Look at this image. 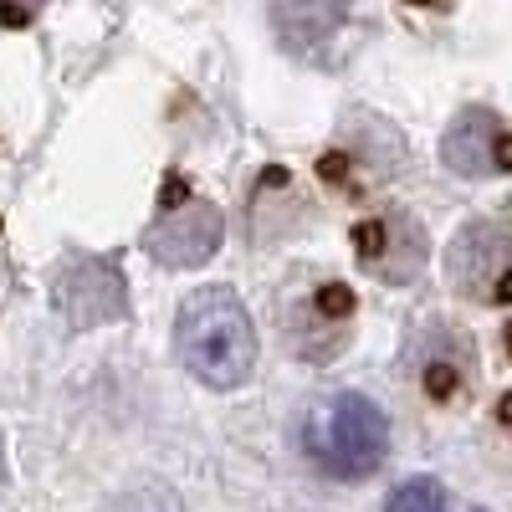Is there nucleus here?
<instances>
[{
  "mask_svg": "<svg viewBox=\"0 0 512 512\" xmlns=\"http://www.w3.org/2000/svg\"><path fill=\"white\" fill-rule=\"evenodd\" d=\"M41 11V0H0V21L6 26H26Z\"/></svg>",
  "mask_w": 512,
  "mask_h": 512,
  "instance_id": "13",
  "label": "nucleus"
},
{
  "mask_svg": "<svg viewBox=\"0 0 512 512\" xmlns=\"http://www.w3.org/2000/svg\"><path fill=\"white\" fill-rule=\"evenodd\" d=\"M175 359L205 390H241L256 369V323L231 287H200L175 313Z\"/></svg>",
  "mask_w": 512,
  "mask_h": 512,
  "instance_id": "1",
  "label": "nucleus"
},
{
  "mask_svg": "<svg viewBox=\"0 0 512 512\" xmlns=\"http://www.w3.org/2000/svg\"><path fill=\"white\" fill-rule=\"evenodd\" d=\"M410 6H436V0H410Z\"/></svg>",
  "mask_w": 512,
  "mask_h": 512,
  "instance_id": "16",
  "label": "nucleus"
},
{
  "mask_svg": "<svg viewBox=\"0 0 512 512\" xmlns=\"http://www.w3.org/2000/svg\"><path fill=\"white\" fill-rule=\"evenodd\" d=\"M384 512H482L472 502H461L451 487H441L436 477H410L390 492V502H384Z\"/></svg>",
  "mask_w": 512,
  "mask_h": 512,
  "instance_id": "12",
  "label": "nucleus"
},
{
  "mask_svg": "<svg viewBox=\"0 0 512 512\" xmlns=\"http://www.w3.org/2000/svg\"><path fill=\"white\" fill-rule=\"evenodd\" d=\"M52 303L72 328H103L128 313V282L113 256H67L52 282Z\"/></svg>",
  "mask_w": 512,
  "mask_h": 512,
  "instance_id": "9",
  "label": "nucleus"
},
{
  "mask_svg": "<svg viewBox=\"0 0 512 512\" xmlns=\"http://www.w3.org/2000/svg\"><path fill=\"white\" fill-rule=\"evenodd\" d=\"M297 446L333 482H364L390 456V415L359 390H328L303 410Z\"/></svg>",
  "mask_w": 512,
  "mask_h": 512,
  "instance_id": "2",
  "label": "nucleus"
},
{
  "mask_svg": "<svg viewBox=\"0 0 512 512\" xmlns=\"http://www.w3.org/2000/svg\"><path fill=\"white\" fill-rule=\"evenodd\" d=\"M400 379L431 410H466L477 390V344L441 318H425L400 349Z\"/></svg>",
  "mask_w": 512,
  "mask_h": 512,
  "instance_id": "4",
  "label": "nucleus"
},
{
  "mask_svg": "<svg viewBox=\"0 0 512 512\" xmlns=\"http://www.w3.org/2000/svg\"><path fill=\"white\" fill-rule=\"evenodd\" d=\"M446 282L477 308H512V236L497 221L461 226L446 246Z\"/></svg>",
  "mask_w": 512,
  "mask_h": 512,
  "instance_id": "6",
  "label": "nucleus"
},
{
  "mask_svg": "<svg viewBox=\"0 0 512 512\" xmlns=\"http://www.w3.org/2000/svg\"><path fill=\"white\" fill-rule=\"evenodd\" d=\"M359 318V297L349 282L323 272H297L277 292V333L282 349L303 364H328L349 349Z\"/></svg>",
  "mask_w": 512,
  "mask_h": 512,
  "instance_id": "3",
  "label": "nucleus"
},
{
  "mask_svg": "<svg viewBox=\"0 0 512 512\" xmlns=\"http://www.w3.org/2000/svg\"><path fill=\"white\" fill-rule=\"evenodd\" d=\"M441 164L461 180H497L512 175V123H502L492 108H461L446 123Z\"/></svg>",
  "mask_w": 512,
  "mask_h": 512,
  "instance_id": "10",
  "label": "nucleus"
},
{
  "mask_svg": "<svg viewBox=\"0 0 512 512\" xmlns=\"http://www.w3.org/2000/svg\"><path fill=\"white\" fill-rule=\"evenodd\" d=\"M272 26L292 52H318L323 41L349 21L354 0H267Z\"/></svg>",
  "mask_w": 512,
  "mask_h": 512,
  "instance_id": "11",
  "label": "nucleus"
},
{
  "mask_svg": "<svg viewBox=\"0 0 512 512\" xmlns=\"http://www.w3.org/2000/svg\"><path fill=\"white\" fill-rule=\"evenodd\" d=\"M354 256L359 267L384 282V287H405L425 272V256H431V241H425V226L410 216L405 205H384L374 216H364L354 226Z\"/></svg>",
  "mask_w": 512,
  "mask_h": 512,
  "instance_id": "8",
  "label": "nucleus"
},
{
  "mask_svg": "<svg viewBox=\"0 0 512 512\" xmlns=\"http://www.w3.org/2000/svg\"><path fill=\"white\" fill-rule=\"evenodd\" d=\"M221 241H226L221 205L195 195L185 175H169L164 190H159V216L144 231V251L154 256L159 267L190 272V267H205L210 256L221 251Z\"/></svg>",
  "mask_w": 512,
  "mask_h": 512,
  "instance_id": "5",
  "label": "nucleus"
},
{
  "mask_svg": "<svg viewBox=\"0 0 512 512\" xmlns=\"http://www.w3.org/2000/svg\"><path fill=\"white\" fill-rule=\"evenodd\" d=\"M0 482H6V446H0Z\"/></svg>",
  "mask_w": 512,
  "mask_h": 512,
  "instance_id": "15",
  "label": "nucleus"
},
{
  "mask_svg": "<svg viewBox=\"0 0 512 512\" xmlns=\"http://www.w3.org/2000/svg\"><path fill=\"white\" fill-rule=\"evenodd\" d=\"M364 139H338L333 149H323L318 159V180L344 195V200H369L379 185H390L400 169H405V139L395 134L390 123L379 118H359Z\"/></svg>",
  "mask_w": 512,
  "mask_h": 512,
  "instance_id": "7",
  "label": "nucleus"
},
{
  "mask_svg": "<svg viewBox=\"0 0 512 512\" xmlns=\"http://www.w3.org/2000/svg\"><path fill=\"white\" fill-rule=\"evenodd\" d=\"M497 420H502V425H512V395H507V400L497 405Z\"/></svg>",
  "mask_w": 512,
  "mask_h": 512,
  "instance_id": "14",
  "label": "nucleus"
}]
</instances>
